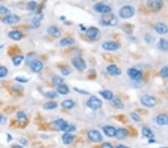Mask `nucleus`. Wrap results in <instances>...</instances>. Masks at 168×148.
Wrapping results in <instances>:
<instances>
[{"label": "nucleus", "mask_w": 168, "mask_h": 148, "mask_svg": "<svg viewBox=\"0 0 168 148\" xmlns=\"http://www.w3.org/2000/svg\"><path fill=\"white\" fill-rule=\"evenodd\" d=\"M101 22L104 26H115L118 23V19L114 14H103L101 17Z\"/></svg>", "instance_id": "nucleus-1"}, {"label": "nucleus", "mask_w": 168, "mask_h": 148, "mask_svg": "<svg viewBox=\"0 0 168 148\" xmlns=\"http://www.w3.org/2000/svg\"><path fill=\"white\" fill-rule=\"evenodd\" d=\"M135 9L131 5L123 6L119 10V15L122 19H129L134 16Z\"/></svg>", "instance_id": "nucleus-2"}, {"label": "nucleus", "mask_w": 168, "mask_h": 148, "mask_svg": "<svg viewBox=\"0 0 168 148\" xmlns=\"http://www.w3.org/2000/svg\"><path fill=\"white\" fill-rule=\"evenodd\" d=\"M71 64L74 68L76 69L79 71H83L86 68L87 65L85 61L80 56H75L72 58L71 60Z\"/></svg>", "instance_id": "nucleus-3"}, {"label": "nucleus", "mask_w": 168, "mask_h": 148, "mask_svg": "<svg viewBox=\"0 0 168 148\" xmlns=\"http://www.w3.org/2000/svg\"><path fill=\"white\" fill-rule=\"evenodd\" d=\"M141 103L143 106L148 107V108H151V107L156 106V103H157V100L154 97L145 94L141 97Z\"/></svg>", "instance_id": "nucleus-4"}, {"label": "nucleus", "mask_w": 168, "mask_h": 148, "mask_svg": "<svg viewBox=\"0 0 168 148\" xmlns=\"http://www.w3.org/2000/svg\"><path fill=\"white\" fill-rule=\"evenodd\" d=\"M86 36L91 41H97L100 37V31L98 28L91 26L86 30Z\"/></svg>", "instance_id": "nucleus-5"}, {"label": "nucleus", "mask_w": 168, "mask_h": 148, "mask_svg": "<svg viewBox=\"0 0 168 148\" xmlns=\"http://www.w3.org/2000/svg\"><path fill=\"white\" fill-rule=\"evenodd\" d=\"M103 105L101 100L95 96H91L89 97L87 101V106L93 110H96L100 108Z\"/></svg>", "instance_id": "nucleus-6"}, {"label": "nucleus", "mask_w": 168, "mask_h": 148, "mask_svg": "<svg viewBox=\"0 0 168 148\" xmlns=\"http://www.w3.org/2000/svg\"><path fill=\"white\" fill-rule=\"evenodd\" d=\"M88 137L90 141L94 143L101 142L103 139V135L101 134V132L100 131L96 130V129L89 131L88 132Z\"/></svg>", "instance_id": "nucleus-7"}, {"label": "nucleus", "mask_w": 168, "mask_h": 148, "mask_svg": "<svg viewBox=\"0 0 168 148\" xmlns=\"http://www.w3.org/2000/svg\"><path fill=\"white\" fill-rule=\"evenodd\" d=\"M20 20V17L15 14H10L5 16L2 19V23L5 25H14L17 23Z\"/></svg>", "instance_id": "nucleus-8"}, {"label": "nucleus", "mask_w": 168, "mask_h": 148, "mask_svg": "<svg viewBox=\"0 0 168 148\" xmlns=\"http://www.w3.org/2000/svg\"><path fill=\"white\" fill-rule=\"evenodd\" d=\"M93 9L96 12L103 14H109L111 11V8L110 6L103 4V3H96V4H95L94 6H93Z\"/></svg>", "instance_id": "nucleus-9"}, {"label": "nucleus", "mask_w": 168, "mask_h": 148, "mask_svg": "<svg viewBox=\"0 0 168 148\" xmlns=\"http://www.w3.org/2000/svg\"><path fill=\"white\" fill-rule=\"evenodd\" d=\"M146 5L151 11L156 12V11H159V10L161 9L163 6V2L160 0H151V1H148L146 2Z\"/></svg>", "instance_id": "nucleus-10"}, {"label": "nucleus", "mask_w": 168, "mask_h": 148, "mask_svg": "<svg viewBox=\"0 0 168 148\" xmlns=\"http://www.w3.org/2000/svg\"><path fill=\"white\" fill-rule=\"evenodd\" d=\"M120 44L116 41H105L103 44V48L108 51H115L120 49Z\"/></svg>", "instance_id": "nucleus-11"}, {"label": "nucleus", "mask_w": 168, "mask_h": 148, "mask_svg": "<svg viewBox=\"0 0 168 148\" xmlns=\"http://www.w3.org/2000/svg\"><path fill=\"white\" fill-rule=\"evenodd\" d=\"M127 73L128 76L133 80H140L143 76L142 72L136 68H129L128 70Z\"/></svg>", "instance_id": "nucleus-12"}, {"label": "nucleus", "mask_w": 168, "mask_h": 148, "mask_svg": "<svg viewBox=\"0 0 168 148\" xmlns=\"http://www.w3.org/2000/svg\"><path fill=\"white\" fill-rule=\"evenodd\" d=\"M54 128L58 131H64L67 126H68L69 123L64 119H57L53 121L52 123Z\"/></svg>", "instance_id": "nucleus-13"}, {"label": "nucleus", "mask_w": 168, "mask_h": 148, "mask_svg": "<svg viewBox=\"0 0 168 148\" xmlns=\"http://www.w3.org/2000/svg\"><path fill=\"white\" fill-rule=\"evenodd\" d=\"M32 71L34 73H37L42 70L44 68V63L40 60H34L32 63L29 65Z\"/></svg>", "instance_id": "nucleus-14"}, {"label": "nucleus", "mask_w": 168, "mask_h": 148, "mask_svg": "<svg viewBox=\"0 0 168 148\" xmlns=\"http://www.w3.org/2000/svg\"><path fill=\"white\" fill-rule=\"evenodd\" d=\"M156 32L160 34H165L168 32V26L164 23H159L155 26Z\"/></svg>", "instance_id": "nucleus-15"}, {"label": "nucleus", "mask_w": 168, "mask_h": 148, "mask_svg": "<svg viewBox=\"0 0 168 148\" xmlns=\"http://www.w3.org/2000/svg\"><path fill=\"white\" fill-rule=\"evenodd\" d=\"M8 36L9 38L12 39L14 41H19L23 37V34L22 32L19 30H13L8 33Z\"/></svg>", "instance_id": "nucleus-16"}, {"label": "nucleus", "mask_w": 168, "mask_h": 148, "mask_svg": "<svg viewBox=\"0 0 168 148\" xmlns=\"http://www.w3.org/2000/svg\"><path fill=\"white\" fill-rule=\"evenodd\" d=\"M107 71L109 74L112 76H119L121 75L122 70H120L119 67L115 65H110L107 67L106 68Z\"/></svg>", "instance_id": "nucleus-17"}, {"label": "nucleus", "mask_w": 168, "mask_h": 148, "mask_svg": "<svg viewBox=\"0 0 168 148\" xmlns=\"http://www.w3.org/2000/svg\"><path fill=\"white\" fill-rule=\"evenodd\" d=\"M103 130L108 137H115L117 134V129L112 126H105Z\"/></svg>", "instance_id": "nucleus-18"}, {"label": "nucleus", "mask_w": 168, "mask_h": 148, "mask_svg": "<svg viewBox=\"0 0 168 148\" xmlns=\"http://www.w3.org/2000/svg\"><path fill=\"white\" fill-rule=\"evenodd\" d=\"M47 32L49 35L54 37H59L61 35V32L60 29L56 26H51L50 27L47 29Z\"/></svg>", "instance_id": "nucleus-19"}, {"label": "nucleus", "mask_w": 168, "mask_h": 148, "mask_svg": "<svg viewBox=\"0 0 168 148\" xmlns=\"http://www.w3.org/2000/svg\"><path fill=\"white\" fill-rule=\"evenodd\" d=\"M43 17H44V15H43L42 13H37L34 16L32 19V26L34 29H37V28L40 26L41 21H42Z\"/></svg>", "instance_id": "nucleus-20"}, {"label": "nucleus", "mask_w": 168, "mask_h": 148, "mask_svg": "<svg viewBox=\"0 0 168 148\" xmlns=\"http://www.w3.org/2000/svg\"><path fill=\"white\" fill-rule=\"evenodd\" d=\"M156 123L159 125L163 126V125L168 124V115L165 114H161L158 115L156 118Z\"/></svg>", "instance_id": "nucleus-21"}, {"label": "nucleus", "mask_w": 168, "mask_h": 148, "mask_svg": "<svg viewBox=\"0 0 168 148\" xmlns=\"http://www.w3.org/2000/svg\"><path fill=\"white\" fill-rule=\"evenodd\" d=\"M128 135V132L127 129L124 128H119L117 129V134L115 137L117 138L118 139H126Z\"/></svg>", "instance_id": "nucleus-22"}, {"label": "nucleus", "mask_w": 168, "mask_h": 148, "mask_svg": "<svg viewBox=\"0 0 168 148\" xmlns=\"http://www.w3.org/2000/svg\"><path fill=\"white\" fill-rule=\"evenodd\" d=\"M70 92L68 86L65 84H61L57 87V93H60L61 95H67Z\"/></svg>", "instance_id": "nucleus-23"}, {"label": "nucleus", "mask_w": 168, "mask_h": 148, "mask_svg": "<svg viewBox=\"0 0 168 148\" xmlns=\"http://www.w3.org/2000/svg\"><path fill=\"white\" fill-rule=\"evenodd\" d=\"M99 93H100V94L101 95L103 98L105 99V100H112V99L114 98L113 93H112L111 90H100V91L99 92Z\"/></svg>", "instance_id": "nucleus-24"}, {"label": "nucleus", "mask_w": 168, "mask_h": 148, "mask_svg": "<svg viewBox=\"0 0 168 148\" xmlns=\"http://www.w3.org/2000/svg\"><path fill=\"white\" fill-rule=\"evenodd\" d=\"M74 136L70 133H64L62 136V141L64 144H70L73 141Z\"/></svg>", "instance_id": "nucleus-25"}, {"label": "nucleus", "mask_w": 168, "mask_h": 148, "mask_svg": "<svg viewBox=\"0 0 168 148\" xmlns=\"http://www.w3.org/2000/svg\"><path fill=\"white\" fill-rule=\"evenodd\" d=\"M142 134L143 136H145V137H146L147 139H149V140L153 139L155 137L153 132L149 128L146 127V126H145V127H144L142 129Z\"/></svg>", "instance_id": "nucleus-26"}, {"label": "nucleus", "mask_w": 168, "mask_h": 148, "mask_svg": "<svg viewBox=\"0 0 168 148\" xmlns=\"http://www.w3.org/2000/svg\"><path fill=\"white\" fill-rule=\"evenodd\" d=\"M74 43H75V41L73 38L70 37H66L60 41V45L63 46V47H67V46L72 45Z\"/></svg>", "instance_id": "nucleus-27"}, {"label": "nucleus", "mask_w": 168, "mask_h": 148, "mask_svg": "<svg viewBox=\"0 0 168 148\" xmlns=\"http://www.w3.org/2000/svg\"><path fill=\"white\" fill-rule=\"evenodd\" d=\"M24 59H25V57L23 55H15V56L12 58L13 65L15 66V67H18V66H19L21 64H22V62H23Z\"/></svg>", "instance_id": "nucleus-28"}, {"label": "nucleus", "mask_w": 168, "mask_h": 148, "mask_svg": "<svg viewBox=\"0 0 168 148\" xmlns=\"http://www.w3.org/2000/svg\"><path fill=\"white\" fill-rule=\"evenodd\" d=\"M158 47L162 51H168V41L166 39L161 38L159 40V44H158Z\"/></svg>", "instance_id": "nucleus-29"}, {"label": "nucleus", "mask_w": 168, "mask_h": 148, "mask_svg": "<svg viewBox=\"0 0 168 148\" xmlns=\"http://www.w3.org/2000/svg\"><path fill=\"white\" fill-rule=\"evenodd\" d=\"M61 106L64 108H67V109H72L75 106V103L73 100L68 99V100H65L62 102Z\"/></svg>", "instance_id": "nucleus-30"}, {"label": "nucleus", "mask_w": 168, "mask_h": 148, "mask_svg": "<svg viewBox=\"0 0 168 148\" xmlns=\"http://www.w3.org/2000/svg\"><path fill=\"white\" fill-rule=\"evenodd\" d=\"M112 104L114 107H116L117 108H120V109H123L124 108V105L122 103L121 100L119 98L117 97H114V98L112 99Z\"/></svg>", "instance_id": "nucleus-31"}, {"label": "nucleus", "mask_w": 168, "mask_h": 148, "mask_svg": "<svg viewBox=\"0 0 168 148\" xmlns=\"http://www.w3.org/2000/svg\"><path fill=\"white\" fill-rule=\"evenodd\" d=\"M16 118H17L18 121L20 123H26L27 121V115H26V113L23 111H19L16 113Z\"/></svg>", "instance_id": "nucleus-32"}, {"label": "nucleus", "mask_w": 168, "mask_h": 148, "mask_svg": "<svg viewBox=\"0 0 168 148\" xmlns=\"http://www.w3.org/2000/svg\"><path fill=\"white\" fill-rule=\"evenodd\" d=\"M58 108V103L55 102H48L44 105V108L45 110H54Z\"/></svg>", "instance_id": "nucleus-33"}, {"label": "nucleus", "mask_w": 168, "mask_h": 148, "mask_svg": "<svg viewBox=\"0 0 168 148\" xmlns=\"http://www.w3.org/2000/svg\"><path fill=\"white\" fill-rule=\"evenodd\" d=\"M11 90L14 92H16V93H20V92L23 91L24 88L22 85H20V84H14V85L11 87Z\"/></svg>", "instance_id": "nucleus-34"}, {"label": "nucleus", "mask_w": 168, "mask_h": 148, "mask_svg": "<svg viewBox=\"0 0 168 148\" xmlns=\"http://www.w3.org/2000/svg\"><path fill=\"white\" fill-rule=\"evenodd\" d=\"M58 93L55 90H49L45 93V97L48 99H55L58 97Z\"/></svg>", "instance_id": "nucleus-35"}, {"label": "nucleus", "mask_w": 168, "mask_h": 148, "mask_svg": "<svg viewBox=\"0 0 168 148\" xmlns=\"http://www.w3.org/2000/svg\"><path fill=\"white\" fill-rule=\"evenodd\" d=\"M52 82H53L55 85L58 86V85L63 84L64 79L60 77L59 76H55L52 77Z\"/></svg>", "instance_id": "nucleus-36"}, {"label": "nucleus", "mask_w": 168, "mask_h": 148, "mask_svg": "<svg viewBox=\"0 0 168 148\" xmlns=\"http://www.w3.org/2000/svg\"><path fill=\"white\" fill-rule=\"evenodd\" d=\"M8 69L5 66H0V79L5 78L8 76Z\"/></svg>", "instance_id": "nucleus-37"}, {"label": "nucleus", "mask_w": 168, "mask_h": 148, "mask_svg": "<svg viewBox=\"0 0 168 148\" xmlns=\"http://www.w3.org/2000/svg\"><path fill=\"white\" fill-rule=\"evenodd\" d=\"M10 13H11V11H10V10L8 9L7 7L3 5H0V14L7 16L8 14H10Z\"/></svg>", "instance_id": "nucleus-38"}, {"label": "nucleus", "mask_w": 168, "mask_h": 148, "mask_svg": "<svg viewBox=\"0 0 168 148\" xmlns=\"http://www.w3.org/2000/svg\"><path fill=\"white\" fill-rule=\"evenodd\" d=\"M160 75L163 78H167L168 77V66H164L161 68L160 71Z\"/></svg>", "instance_id": "nucleus-39"}, {"label": "nucleus", "mask_w": 168, "mask_h": 148, "mask_svg": "<svg viewBox=\"0 0 168 148\" xmlns=\"http://www.w3.org/2000/svg\"><path fill=\"white\" fill-rule=\"evenodd\" d=\"M15 81H16L18 83H21V84H25L27 83L29 81V79L26 78V77L24 76H16L15 77Z\"/></svg>", "instance_id": "nucleus-40"}, {"label": "nucleus", "mask_w": 168, "mask_h": 148, "mask_svg": "<svg viewBox=\"0 0 168 148\" xmlns=\"http://www.w3.org/2000/svg\"><path fill=\"white\" fill-rule=\"evenodd\" d=\"M37 4L35 2H29L27 4V8L29 11H33L37 8Z\"/></svg>", "instance_id": "nucleus-41"}, {"label": "nucleus", "mask_w": 168, "mask_h": 148, "mask_svg": "<svg viewBox=\"0 0 168 148\" xmlns=\"http://www.w3.org/2000/svg\"><path fill=\"white\" fill-rule=\"evenodd\" d=\"M130 116H131V119L134 121H135V122H139V121H141V117L139 116V115L137 114L135 112H131V114H130Z\"/></svg>", "instance_id": "nucleus-42"}, {"label": "nucleus", "mask_w": 168, "mask_h": 148, "mask_svg": "<svg viewBox=\"0 0 168 148\" xmlns=\"http://www.w3.org/2000/svg\"><path fill=\"white\" fill-rule=\"evenodd\" d=\"M75 129H76V128H75V126H73V125H70L69 124L68 126H67V128L65 129V130L64 132L65 133H69V132H72L75 131Z\"/></svg>", "instance_id": "nucleus-43"}, {"label": "nucleus", "mask_w": 168, "mask_h": 148, "mask_svg": "<svg viewBox=\"0 0 168 148\" xmlns=\"http://www.w3.org/2000/svg\"><path fill=\"white\" fill-rule=\"evenodd\" d=\"M61 74L64 76H69L70 74V70L68 67H64L61 68Z\"/></svg>", "instance_id": "nucleus-44"}, {"label": "nucleus", "mask_w": 168, "mask_h": 148, "mask_svg": "<svg viewBox=\"0 0 168 148\" xmlns=\"http://www.w3.org/2000/svg\"><path fill=\"white\" fill-rule=\"evenodd\" d=\"M7 122V118L5 115H0V124H5Z\"/></svg>", "instance_id": "nucleus-45"}, {"label": "nucleus", "mask_w": 168, "mask_h": 148, "mask_svg": "<svg viewBox=\"0 0 168 148\" xmlns=\"http://www.w3.org/2000/svg\"><path fill=\"white\" fill-rule=\"evenodd\" d=\"M73 89L75 90L76 92H78V93H82V94H85V95L89 94L88 92H87L86 90H82V89H79V88H74Z\"/></svg>", "instance_id": "nucleus-46"}, {"label": "nucleus", "mask_w": 168, "mask_h": 148, "mask_svg": "<svg viewBox=\"0 0 168 148\" xmlns=\"http://www.w3.org/2000/svg\"><path fill=\"white\" fill-rule=\"evenodd\" d=\"M19 143L23 146H27L28 144H29V141H28V140H26V139H23V138L19 140Z\"/></svg>", "instance_id": "nucleus-47"}, {"label": "nucleus", "mask_w": 168, "mask_h": 148, "mask_svg": "<svg viewBox=\"0 0 168 148\" xmlns=\"http://www.w3.org/2000/svg\"><path fill=\"white\" fill-rule=\"evenodd\" d=\"M101 148H113V146H112V144L111 143H104V144L102 145Z\"/></svg>", "instance_id": "nucleus-48"}, {"label": "nucleus", "mask_w": 168, "mask_h": 148, "mask_svg": "<svg viewBox=\"0 0 168 148\" xmlns=\"http://www.w3.org/2000/svg\"><path fill=\"white\" fill-rule=\"evenodd\" d=\"M7 136H8V139H7V140H8V142H10V141H12V140H13V137L11 136V135L8 134H8H7Z\"/></svg>", "instance_id": "nucleus-49"}, {"label": "nucleus", "mask_w": 168, "mask_h": 148, "mask_svg": "<svg viewBox=\"0 0 168 148\" xmlns=\"http://www.w3.org/2000/svg\"><path fill=\"white\" fill-rule=\"evenodd\" d=\"M116 148H129V147H127V146L123 145V144H119V145L117 146Z\"/></svg>", "instance_id": "nucleus-50"}, {"label": "nucleus", "mask_w": 168, "mask_h": 148, "mask_svg": "<svg viewBox=\"0 0 168 148\" xmlns=\"http://www.w3.org/2000/svg\"><path fill=\"white\" fill-rule=\"evenodd\" d=\"M11 148H24V147H22V146H20V145H18V144H15V145L12 146Z\"/></svg>", "instance_id": "nucleus-51"}, {"label": "nucleus", "mask_w": 168, "mask_h": 148, "mask_svg": "<svg viewBox=\"0 0 168 148\" xmlns=\"http://www.w3.org/2000/svg\"><path fill=\"white\" fill-rule=\"evenodd\" d=\"M79 26H80V27H81V28H82V31H85V32H86V30H87V29H86V28H85V26H84V27H83V26H82V24H81Z\"/></svg>", "instance_id": "nucleus-52"}, {"label": "nucleus", "mask_w": 168, "mask_h": 148, "mask_svg": "<svg viewBox=\"0 0 168 148\" xmlns=\"http://www.w3.org/2000/svg\"><path fill=\"white\" fill-rule=\"evenodd\" d=\"M160 148H168V147H160Z\"/></svg>", "instance_id": "nucleus-53"}, {"label": "nucleus", "mask_w": 168, "mask_h": 148, "mask_svg": "<svg viewBox=\"0 0 168 148\" xmlns=\"http://www.w3.org/2000/svg\"><path fill=\"white\" fill-rule=\"evenodd\" d=\"M0 44H1V43H0ZM0 48H2V47H0Z\"/></svg>", "instance_id": "nucleus-54"}]
</instances>
